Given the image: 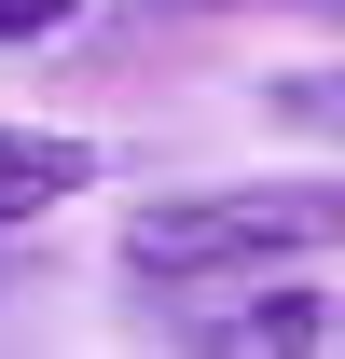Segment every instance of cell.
<instances>
[{
	"mask_svg": "<svg viewBox=\"0 0 345 359\" xmlns=\"http://www.w3.org/2000/svg\"><path fill=\"white\" fill-rule=\"evenodd\" d=\"M262 111H276L290 138H345V55H332V69H276Z\"/></svg>",
	"mask_w": 345,
	"mask_h": 359,
	"instance_id": "3",
	"label": "cell"
},
{
	"mask_svg": "<svg viewBox=\"0 0 345 359\" xmlns=\"http://www.w3.org/2000/svg\"><path fill=\"white\" fill-rule=\"evenodd\" d=\"M125 276L152 290H235V276H276L304 249H345V180H221V194H152L125 208Z\"/></svg>",
	"mask_w": 345,
	"mask_h": 359,
	"instance_id": "1",
	"label": "cell"
},
{
	"mask_svg": "<svg viewBox=\"0 0 345 359\" xmlns=\"http://www.w3.org/2000/svg\"><path fill=\"white\" fill-rule=\"evenodd\" d=\"M69 14H83V0H0V42H55Z\"/></svg>",
	"mask_w": 345,
	"mask_h": 359,
	"instance_id": "4",
	"label": "cell"
},
{
	"mask_svg": "<svg viewBox=\"0 0 345 359\" xmlns=\"http://www.w3.org/2000/svg\"><path fill=\"white\" fill-rule=\"evenodd\" d=\"M83 180H97V138H69V125H0V235H14V222H55Z\"/></svg>",
	"mask_w": 345,
	"mask_h": 359,
	"instance_id": "2",
	"label": "cell"
}]
</instances>
